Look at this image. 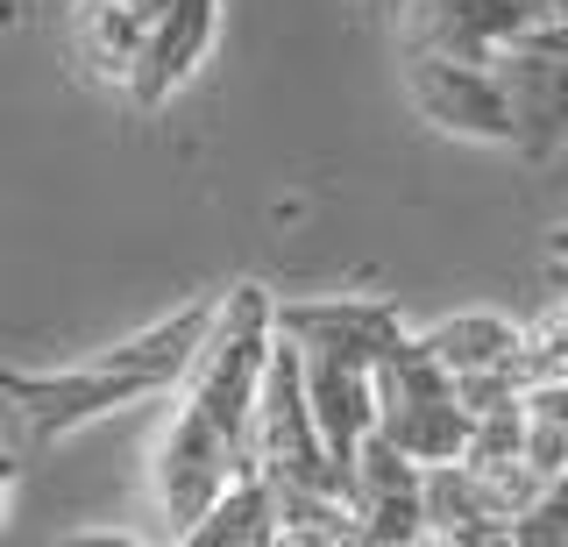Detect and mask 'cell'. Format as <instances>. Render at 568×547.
<instances>
[{
    "mask_svg": "<svg viewBox=\"0 0 568 547\" xmlns=\"http://www.w3.org/2000/svg\"><path fill=\"white\" fill-rule=\"evenodd\" d=\"M369 377H377V434H390L413 463H455L469 448V413H462L455 369L419 334L384 348V363Z\"/></svg>",
    "mask_w": 568,
    "mask_h": 547,
    "instance_id": "7a4b0ae2",
    "label": "cell"
},
{
    "mask_svg": "<svg viewBox=\"0 0 568 547\" xmlns=\"http://www.w3.org/2000/svg\"><path fill=\"white\" fill-rule=\"evenodd\" d=\"M221 37V0H142V58L129 79V108L156 114L206 64Z\"/></svg>",
    "mask_w": 568,
    "mask_h": 547,
    "instance_id": "52a82bcc",
    "label": "cell"
},
{
    "mask_svg": "<svg viewBox=\"0 0 568 547\" xmlns=\"http://www.w3.org/2000/svg\"><path fill=\"white\" fill-rule=\"evenodd\" d=\"M277 342H298L306 356H342L377 369L384 348L405 342V321L390 298H292L277 306Z\"/></svg>",
    "mask_w": 568,
    "mask_h": 547,
    "instance_id": "ba28073f",
    "label": "cell"
},
{
    "mask_svg": "<svg viewBox=\"0 0 568 547\" xmlns=\"http://www.w3.org/2000/svg\"><path fill=\"white\" fill-rule=\"evenodd\" d=\"M490 72H497V85H505V100H511V129H519L511 150L555 156L568 143V64H555L547 50H532L519 37V43H505L490 58Z\"/></svg>",
    "mask_w": 568,
    "mask_h": 547,
    "instance_id": "9c48e42d",
    "label": "cell"
},
{
    "mask_svg": "<svg viewBox=\"0 0 568 547\" xmlns=\"http://www.w3.org/2000/svg\"><path fill=\"white\" fill-rule=\"evenodd\" d=\"M519 377H526V384L568 377V292H561L532 327H519Z\"/></svg>",
    "mask_w": 568,
    "mask_h": 547,
    "instance_id": "e0dca14e",
    "label": "cell"
},
{
    "mask_svg": "<svg viewBox=\"0 0 568 547\" xmlns=\"http://www.w3.org/2000/svg\"><path fill=\"white\" fill-rule=\"evenodd\" d=\"M8 498H14V455H0V526H8Z\"/></svg>",
    "mask_w": 568,
    "mask_h": 547,
    "instance_id": "44dd1931",
    "label": "cell"
},
{
    "mask_svg": "<svg viewBox=\"0 0 568 547\" xmlns=\"http://www.w3.org/2000/svg\"><path fill=\"white\" fill-rule=\"evenodd\" d=\"M519 413H526V463L540 476H561L568 469V377L526 384Z\"/></svg>",
    "mask_w": 568,
    "mask_h": 547,
    "instance_id": "2e32d148",
    "label": "cell"
},
{
    "mask_svg": "<svg viewBox=\"0 0 568 547\" xmlns=\"http://www.w3.org/2000/svg\"><path fill=\"white\" fill-rule=\"evenodd\" d=\"M248 463H256L263 484H320L342 490V469L327 463L313 427V398H306V363H298V342L271 348V369H263L256 392V419H248ZM348 498V490H342Z\"/></svg>",
    "mask_w": 568,
    "mask_h": 547,
    "instance_id": "3957f363",
    "label": "cell"
},
{
    "mask_svg": "<svg viewBox=\"0 0 568 547\" xmlns=\"http://www.w3.org/2000/svg\"><path fill=\"white\" fill-rule=\"evenodd\" d=\"M547 263H555V271L568 277V221L555 227V235H547Z\"/></svg>",
    "mask_w": 568,
    "mask_h": 547,
    "instance_id": "ffe728a7",
    "label": "cell"
},
{
    "mask_svg": "<svg viewBox=\"0 0 568 547\" xmlns=\"http://www.w3.org/2000/svg\"><path fill=\"white\" fill-rule=\"evenodd\" d=\"M192 547H271L277 540V498L263 476H235L221 498L206 505V519L185 534Z\"/></svg>",
    "mask_w": 568,
    "mask_h": 547,
    "instance_id": "9a60e30c",
    "label": "cell"
},
{
    "mask_svg": "<svg viewBox=\"0 0 568 547\" xmlns=\"http://www.w3.org/2000/svg\"><path fill=\"white\" fill-rule=\"evenodd\" d=\"M511 547H568V469L547 476L540 498L511 519Z\"/></svg>",
    "mask_w": 568,
    "mask_h": 547,
    "instance_id": "ac0fdd59",
    "label": "cell"
},
{
    "mask_svg": "<svg viewBox=\"0 0 568 547\" xmlns=\"http://www.w3.org/2000/svg\"><path fill=\"white\" fill-rule=\"evenodd\" d=\"M277 498V540L298 547H363V519L342 490H320V484H271Z\"/></svg>",
    "mask_w": 568,
    "mask_h": 547,
    "instance_id": "5bb4252c",
    "label": "cell"
},
{
    "mask_svg": "<svg viewBox=\"0 0 568 547\" xmlns=\"http://www.w3.org/2000/svg\"><path fill=\"white\" fill-rule=\"evenodd\" d=\"M298 363H306V398H313L320 448H327V463L342 469V490H348V463H355V448H363V434L377 427V377H369L363 363L306 356V348H298Z\"/></svg>",
    "mask_w": 568,
    "mask_h": 547,
    "instance_id": "30bf717a",
    "label": "cell"
},
{
    "mask_svg": "<svg viewBox=\"0 0 568 547\" xmlns=\"http://www.w3.org/2000/svg\"><path fill=\"white\" fill-rule=\"evenodd\" d=\"M419 484H426V463H413L390 434L369 427L363 448H355V463H348V505H355V519H363V547H413V540H426Z\"/></svg>",
    "mask_w": 568,
    "mask_h": 547,
    "instance_id": "8992f818",
    "label": "cell"
},
{
    "mask_svg": "<svg viewBox=\"0 0 568 547\" xmlns=\"http://www.w3.org/2000/svg\"><path fill=\"white\" fill-rule=\"evenodd\" d=\"M71 50L100 85L129 93L142 58V0H71Z\"/></svg>",
    "mask_w": 568,
    "mask_h": 547,
    "instance_id": "7c38bea8",
    "label": "cell"
},
{
    "mask_svg": "<svg viewBox=\"0 0 568 547\" xmlns=\"http://www.w3.org/2000/svg\"><path fill=\"white\" fill-rule=\"evenodd\" d=\"M227 484H235V448L213 434L206 413L178 405L164 440H156V511H164V534L185 540Z\"/></svg>",
    "mask_w": 568,
    "mask_h": 547,
    "instance_id": "5b68a950",
    "label": "cell"
},
{
    "mask_svg": "<svg viewBox=\"0 0 568 547\" xmlns=\"http://www.w3.org/2000/svg\"><path fill=\"white\" fill-rule=\"evenodd\" d=\"M526 43L547 50L555 64H568V14H555V22H540V29H526Z\"/></svg>",
    "mask_w": 568,
    "mask_h": 547,
    "instance_id": "d6986e66",
    "label": "cell"
},
{
    "mask_svg": "<svg viewBox=\"0 0 568 547\" xmlns=\"http://www.w3.org/2000/svg\"><path fill=\"white\" fill-rule=\"evenodd\" d=\"M419 342L434 348L455 377H497V369H511V377H519V321H505V313H455V321L426 327Z\"/></svg>",
    "mask_w": 568,
    "mask_h": 547,
    "instance_id": "4fadbf2b",
    "label": "cell"
},
{
    "mask_svg": "<svg viewBox=\"0 0 568 547\" xmlns=\"http://www.w3.org/2000/svg\"><path fill=\"white\" fill-rule=\"evenodd\" d=\"M405 85H413V108L448 135H469V143H497L511 150L519 129H511V100L497 85L490 58H448V50H405Z\"/></svg>",
    "mask_w": 568,
    "mask_h": 547,
    "instance_id": "277c9868",
    "label": "cell"
},
{
    "mask_svg": "<svg viewBox=\"0 0 568 547\" xmlns=\"http://www.w3.org/2000/svg\"><path fill=\"white\" fill-rule=\"evenodd\" d=\"M555 14H568V0H540V22H555Z\"/></svg>",
    "mask_w": 568,
    "mask_h": 547,
    "instance_id": "7402d4cb",
    "label": "cell"
},
{
    "mask_svg": "<svg viewBox=\"0 0 568 547\" xmlns=\"http://www.w3.org/2000/svg\"><path fill=\"white\" fill-rule=\"evenodd\" d=\"M277 348V298L263 285H227L213 298V321L206 342L185 369V405L213 419V434L235 448V476H256L248 463V419H256V392H263V369H271Z\"/></svg>",
    "mask_w": 568,
    "mask_h": 547,
    "instance_id": "6da1fadb",
    "label": "cell"
},
{
    "mask_svg": "<svg viewBox=\"0 0 568 547\" xmlns=\"http://www.w3.org/2000/svg\"><path fill=\"white\" fill-rule=\"evenodd\" d=\"M419 505H426V540H440V547H511V526L490 511L476 476L462 469V455L455 463H426Z\"/></svg>",
    "mask_w": 568,
    "mask_h": 547,
    "instance_id": "8fae6325",
    "label": "cell"
}]
</instances>
